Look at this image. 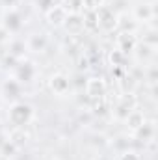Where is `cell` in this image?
<instances>
[{"mask_svg":"<svg viewBox=\"0 0 158 160\" xmlns=\"http://www.w3.org/2000/svg\"><path fill=\"white\" fill-rule=\"evenodd\" d=\"M0 110H2V97H0Z\"/></svg>","mask_w":158,"mask_h":160,"instance_id":"obj_31","label":"cell"},{"mask_svg":"<svg viewBox=\"0 0 158 160\" xmlns=\"http://www.w3.org/2000/svg\"><path fill=\"white\" fill-rule=\"evenodd\" d=\"M9 142H13L17 147H22L24 143H26V140H28V134L24 132V128H13L11 132H9V138H7Z\"/></svg>","mask_w":158,"mask_h":160,"instance_id":"obj_21","label":"cell"},{"mask_svg":"<svg viewBox=\"0 0 158 160\" xmlns=\"http://www.w3.org/2000/svg\"><path fill=\"white\" fill-rule=\"evenodd\" d=\"M104 4L106 0H82V11H97Z\"/></svg>","mask_w":158,"mask_h":160,"instance_id":"obj_25","label":"cell"},{"mask_svg":"<svg viewBox=\"0 0 158 160\" xmlns=\"http://www.w3.org/2000/svg\"><path fill=\"white\" fill-rule=\"evenodd\" d=\"M140 41L145 43V45H149V47H153V48H158V32H156V28H149Z\"/></svg>","mask_w":158,"mask_h":160,"instance_id":"obj_22","label":"cell"},{"mask_svg":"<svg viewBox=\"0 0 158 160\" xmlns=\"http://www.w3.org/2000/svg\"><path fill=\"white\" fill-rule=\"evenodd\" d=\"M71 88H73V80L69 78L65 73H54V75H50V78H48V89L54 95L63 97V95H67L71 91Z\"/></svg>","mask_w":158,"mask_h":160,"instance_id":"obj_5","label":"cell"},{"mask_svg":"<svg viewBox=\"0 0 158 160\" xmlns=\"http://www.w3.org/2000/svg\"><path fill=\"white\" fill-rule=\"evenodd\" d=\"M82 19H84V32H99V21H97V13L95 11H82Z\"/></svg>","mask_w":158,"mask_h":160,"instance_id":"obj_19","label":"cell"},{"mask_svg":"<svg viewBox=\"0 0 158 160\" xmlns=\"http://www.w3.org/2000/svg\"><path fill=\"white\" fill-rule=\"evenodd\" d=\"M138 45L136 34H128V32H116V48L121 50L125 56H130L132 50Z\"/></svg>","mask_w":158,"mask_h":160,"instance_id":"obj_12","label":"cell"},{"mask_svg":"<svg viewBox=\"0 0 158 160\" xmlns=\"http://www.w3.org/2000/svg\"><path fill=\"white\" fill-rule=\"evenodd\" d=\"M9 41V34H7V30L0 24V45H4V43H7Z\"/></svg>","mask_w":158,"mask_h":160,"instance_id":"obj_29","label":"cell"},{"mask_svg":"<svg viewBox=\"0 0 158 160\" xmlns=\"http://www.w3.org/2000/svg\"><path fill=\"white\" fill-rule=\"evenodd\" d=\"M2 2H4V4H6V6H7V8H13V6H15V2H17V0H2Z\"/></svg>","mask_w":158,"mask_h":160,"instance_id":"obj_30","label":"cell"},{"mask_svg":"<svg viewBox=\"0 0 158 160\" xmlns=\"http://www.w3.org/2000/svg\"><path fill=\"white\" fill-rule=\"evenodd\" d=\"M17 151H19V147L13 142H9V140H4L2 145H0V155L2 157H15Z\"/></svg>","mask_w":158,"mask_h":160,"instance_id":"obj_24","label":"cell"},{"mask_svg":"<svg viewBox=\"0 0 158 160\" xmlns=\"http://www.w3.org/2000/svg\"><path fill=\"white\" fill-rule=\"evenodd\" d=\"M95 13H97V21H99V32H106V34L117 32V11L114 8L104 4Z\"/></svg>","mask_w":158,"mask_h":160,"instance_id":"obj_2","label":"cell"},{"mask_svg":"<svg viewBox=\"0 0 158 160\" xmlns=\"http://www.w3.org/2000/svg\"><path fill=\"white\" fill-rule=\"evenodd\" d=\"M62 28L67 32V36L78 38L80 34L84 32V19H82V13H69Z\"/></svg>","mask_w":158,"mask_h":160,"instance_id":"obj_13","label":"cell"},{"mask_svg":"<svg viewBox=\"0 0 158 160\" xmlns=\"http://www.w3.org/2000/svg\"><path fill=\"white\" fill-rule=\"evenodd\" d=\"M67 15H69V11H67L60 2L54 4L52 8H48V9L45 11V19H47V22H48L50 26H54V28H62L63 22H65V19H67Z\"/></svg>","mask_w":158,"mask_h":160,"instance_id":"obj_11","label":"cell"},{"mask_svg":"<svg viewBox=\"0 0 158 160\" xmlns=\"http://www.w3.org/2000/svg\"><path fill=\"white\" fill-rule=\"evenodd\" d=\"M78 63H80V65H78L80 73H82V71H87V69H89V58H87V54L80 56V62H78Z\"/></svg>","mask_w":158,"mask_h":160,"instance_id":"obj_28","label":"cell"},{"mask_svg":"<svg viewBox=\"0 0 158 160\" xmlns=\"http://www.w3.org/2000/svg\"><path fill=\"white\" fill-rule=\"evenodd\" d=\"M143 78L147 80V84H158V67L155 63H149L147 69L143 71Z\"/></svg>","mask_w":158,"mask_h":160,"instance_id":"obj_23","label":"cell"},{"mask_svg":"<svg viewBox=\"0 0 158 160\" xmlns=\"http://www.w3.org/2000/svg\"><path fill=\"white\" fill-rule=\"evenodd\" d=\"M132 54H134L136 62H140V63H147L149 60L155 58L156 48H153V47H149V45H145V43H141V41L138 39V45H136V48L132 50Z\"/></svg>","mask_w":158,"mask_h":160,"instance_id":"obj_14","label":"cell"},{"mask_svg":"<svg viewBox=\"0 0 158 160\" xmlns=\"http://www.w3.org/2000/svg\"><path fill=\"white\" fill-rule=\"evenodd\" d=\"M34 119V106L24 101L11 102L7 110V121L11 123L13 128H26Z\"/></svg>","mask_w":158,"mask_h":160,"instance_id":"obj_1","label":"cell"},{"mask_svg":"<svg viewBox=\"0 0 158 160\" xmlns=\"http://www.w3.org/2000/svg\"><path fill=\"white\" fill-rule=\"evenodd\" d=\"M84 91L87 95L89 101H99V99H106L108 93V82L104 77H87L84 84Z\"/></svg>","mask_w":158,"mask_h":160,"instance_id":"obj_3","label":"cell"},{"mask_svg":"<svg viewBox=\"0 0 158 160\" xmlns=\"http://www.w3.org/2000/svg\"><path fill=\"white\" fill-rule=\"evenodd\" d=\"M117 160H141V158H140V155H138L136 151H132V149H125V151L119 153Z\"/></svg>","mask_w":158,"mask_h":160,"instance_id":"obj_26","label":"cell"},{"mask_svg":"<svg viewBox=\"0 0 158 160\" xmlns=\"http://www.w3.org/2000/svg\"><path fill=\"white\" fill-rule=\"evenodd\" d=\"M145 119H147V118H145V114H143L141 110L134 108V110H132V112L125 118V121H123V123L126 125V128H128L130 132H134V130H138V128L143 125V121H145Z\"/></svg>","mask_w":158,"mask_h":160,"instance_id":"obj_17","label":"cell"},{"mask_svg":"<svg viewBox=\"0 0 158 160\" xmlns=\"http://www.w3.org/2000/svg\"><path fill=\"white\" fill-rule=\"evenodd\" d=\"M24 43H26L28 52H43L47 48V45H48V39H47L45 34H32Z\"/></svg>","mask_w":158,"mask_h":160,"instance_id":"obj_16","label":"cell"},{"mask_svg":"<svg viewBox=\"0 0 158 160\" xmlns=\"http://www.w3.org/2000/svg\"><path fill=\"white\" fill-rule=\"evenodd\" d=\"M54 4H58V0H36V6H37V9H41L43 13H45L48 8H52Z\"/></svg>","mask_w":158,"mask_h":160,"instance_id":"obj_27","label":"cell"},{"mask_svg":"<svg viewBox=\"0 0 158 160\" xmlns=\"http://www.w3.org/2000/svg\"><path fill=\"white\" fill-rule=\"evenodd\" d=\"M0 62H2V52H0Z\"/></svg>","mask_w":158,"mask_h":160,"instance_id":"obj_32","label":"cell"},{"mask_svg":"<svg viewBox=\"0 0 158 160\" xmlns=\"http://www.w3.org/2000/svg\"><path fill=\"white\" fill-rule=\"evenodd\" d=\"M138 108V97L136 93H121L114 106V118L117 121H125V118L134 110Z\"/></svg>","mask_w":158,"mask_h":160,"instance_id":"obj_4","label":"cell"},{"mask_svg":"<svg viewBox=\"0 0 158 160\" xmlns=\"http://www.w3.org/2000/svg\"><path fill=\"white\" fill-rule=\"evenodd\" d=\"M0 24L7 30L9 36L21 32V30H22V17H21L19 9H15V8H7V9L4 11V15H2V22H0Z\"/></svg>","mask_w":158,"mask_h":160,"instance_id":"obj_8","label":"cell"},{"mask_svg":"<svg viewBox=\"0 0 158 160\" xmlns=\"http://www.w3.org/2000/svg\"><path fill=\"white\" fill-rule=\"evenodd\" d=\"M138 22L134 21V17L126 11L117 13V32H128V34H136L138 30Z\"/></svg>","mask_w":158,"mask_h":160,"instance_id":"obj_15","label":"cell"},{"mask_svg":"<svg viewBox=\"0 0 158 160\" xmlns=\"http://www.w3.org/2000/svg\"><path fill=\"white\" fill-rule=\"evenodd\" d=\"M36 73H37L36 63L30 62V60H19V63L15 65V78L19 80L22 86L32 84L34 78H36Z\"/></svg>","mask_w":158,"mask_h":160,"instance_id":"obj_6","label":"cell"},{"mask_svg":"<svg viewBox=\"0 0 158 160\" xmlns=\"http://www.w3.org/2000/svg\"><path fill=\"white\" fill-rule=\"evenodd\" d=\"M28 52L24 39H11L7 45V54H11L17 60H24V54Z\"/></svg>","mask_w":158,"mask_h":160,"instance_id":"obj_18","label":"cell"},{"mask_svg":"<svg viewBox=\"0 0 158 160\" xmlns=\"http://www.w3.org/2000/svg\"><path fill=\"white\" fill-rule=\"evenodd\" d=\"M130 15L134 17V21L138 24L140 22L147 24V22H151V21L156 19V9H155V4L153 2H140V4L134 6V9H132Z\"/></svg>","mask_w":158,"mask_h":160,"instance_id":"obj_7","label":"cell"},{"mask_svg":"<svg viewBox=\"0 0 158 160\" xmlns=\"http://www.w3.org/2000/svg\"><path fill=\"white\" fill-rule=\"evenodd\" d=\"M0 89H2V95H4L6 101L17 102L21 99V93H22V84L15 78V77H7V78L2 82Z\"/></svg>","mask_w":158,"mask_h":160,"instance_id":"obj_9","label":"cell"},{"mask_svg":"<svg viewBox=\"0 0 158 160\" xmlns=\"http://www.w3.org/2000/svg\"><path fill=\"white\" fill-rule=\"evenodd\" d=\"M54 160H58V158H54Z\"/></svg>","mask_w":158,"mask_h":160,"instance_id":"obj_33","label":"cell"},{"mask_svg":"<svg viewBox=\"0 0 158 160\" xmlns=\"http://www.w3.org/2000/svg\"><path fill=\"white\" fill-rule=\"evenodd\" d=\"M126 62H128V56H125L116 47L108 52V63L112 65V69L114 67H126Z\"/></svg>","mask_w":158,"mask_h":160,"instance_id":"obj_20","label":"cell"},{"mask_svg":"<svg viewBox=\"0 0 158 160\" xmlns=\"http://www.w3.org/2000/svg\"><path fill=\"white\" fill-rule=\"evenodd\" d=\"M132 138L138 140V142L143 143V145L149 143V142H153V140H156V121L155 119H145L143 125H141L138 130L132 132Z\"/></svg>","mask_w":158,"mask_h":160,"instance_id":"obj_10","label":"cell"}]
</instances>
